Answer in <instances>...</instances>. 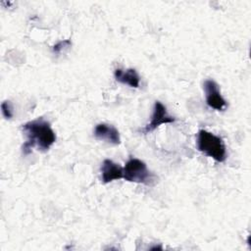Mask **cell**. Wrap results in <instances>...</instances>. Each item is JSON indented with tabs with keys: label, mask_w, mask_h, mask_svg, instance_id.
Listing matches in <instances>:
<instances>
[{
	"label": "cell",
	"mask_w": 251,
	"mask_h": 251,
	"mask_svg": "<svg viewBox=\"0 0 251 251\" xmlns=\"http://www.w3.org/2000/svg\"><path fill=\"white\" fill-rule=\"evenodd\" d=\"M23 131L26 141L23 145V153L27 155L33 147L40 151H47L56 141V135L50 124L42 118L30 121L23 125Z\"/></svg>",
	"instance_id": "1"
},
{
	"label": "cell",
	"mask_w": 251,
	"mask_h": 251,
	"mask_svg": "<svg viewBox=\"0 0 251 251\" xmlns=\"http://www.w3.org/2000/svg\"><path fill=\"white\" fill-rule=\"evenodd\" d=\"M197 149L213 158L217 162H225L226 159V149L223 139L205 129H200L197 134Z\"/></svg>",
	"instance_id": "2"
},
{
	"label": "cell",
	"mask_w": 251,
	"mask_h": 251,
	"mask_svg": "<svg viewBox=\"0 0 251 251\" xmlns=\"http://www.w3.org/2000/svg\"><path fill=\"white\" fill-rule=\"evenodd\" d=\"M123 178L129 182L150 185L154 181V175L148 170L146 164L136 158H130L123 168Z\"/></svg>",
	"instance_id": "3"
},
{
	"label": "cell",
	"mask_w": 251,
	"mask_h": 251,
	"mask_svg": "<svg viewBox=\"0 0 251 251\" xmlns=\"http://www.w3.org/2000/svg\"><path fill=\"white\" fill-rule=\"evenodd\" d=\"M207 105L217 111H225L227 103L222 96L219 84L213 79H207L203 83Z\"/></svg>",
	"instance_id": "4"
},
{
	"label": "cell",
	"mask_w": 251,
	"mask_h": 251,
	"mask_svg": "<svg viewBox=\"0 0 251 251\" xmlns=\"http://www.w3.org/2000/svg\"><path fill=\"white\" fill-rule=\"evenodd\" d=\"M174 122H175V118L168 114L166 106L164 104H162L160 101H156L154 104L151 120L145 126V127L141 129V131H142V133L146 134V133L153 131L154 129H156L159 126H161L163 124H170V123H174Z\"/></svg>",
	"instance_id": "5"
},
{
	"label": "cell",
	"mask_w": 251,
	"mask_h": 251,
	"mask_svg": "<svg viewBox=\"0 0 251 251\" xmlns=\"http://www.w3.org/2000/svg\"><path fill=\"white\" fill-rule=\"evenodd\" d=\"M94 136L99 140H104L113 145L121 143L119 130L114 126L108 124H98L94 128Z\"/></svg>",
	"instance_id": "6"
},
{
	"label": "cell",
	"mask_w": 251,
	"mask_h": 251,
	"mask_svg": "<svg viewBox=\"0 0 251 251\" xmlns=\"http://www.w3.org/2000/svg\"><path fill=\"white\" fill-rule=\"evenodd\" d=\"M123 168L110 159L103 161L101 166V178L104 183L123 178Z\"/></svg>",
	"instance_id": "7"
},
{
	"label": "cell",
	"mask_w": 251,
	"mask_h": 251,
	"mask_svg": "<svg viewBox=\"0 0 251 251\" xmlns=\"http://www.w3.org/2000/svg\"><path fill=\"white\" fill-rule=\"evenodd\" d=\"M114 76L117 81H119L123 84H126L133 88L139 87L140 77L134 69H131V68L126 69V70L116 69L115 73H114Z\"/></svg>",
	"instance_id": "8"
},
{
	"label": "cell",
	"mask_w": 251,
	"mask_h": 251,
	"mask_svg": "<svg viewBox=\"0 0 251 251\" xmlns=\"http://www.w3.org/2000/svg\"><path fill=\"white\" fill-rule=\"evenodd\" d=\"M2 114L6 119H11L13 117V107L10 101H4L1 104Z\"/></svg>",
	"instance_id": "9"
},
{
	"label": "cell",
	"mask_w": 251,
	"mask_h": 251,
	"mask_svg": "<svg viewBox=\"0 0 251 251\" xmlns=\"http://www.w3.org/2000/svg\"><path fill=\"white\" fill-rule=\"evenodd\" d=\"M70 45H71V41L70 40H63V41H60V42H58L57 44H55L54 46H53V48H52V50H53V52L54 53H60L64 48H66V47H70Z\"/></svg>",
	"instance_id": "10"
}]
</instances>
